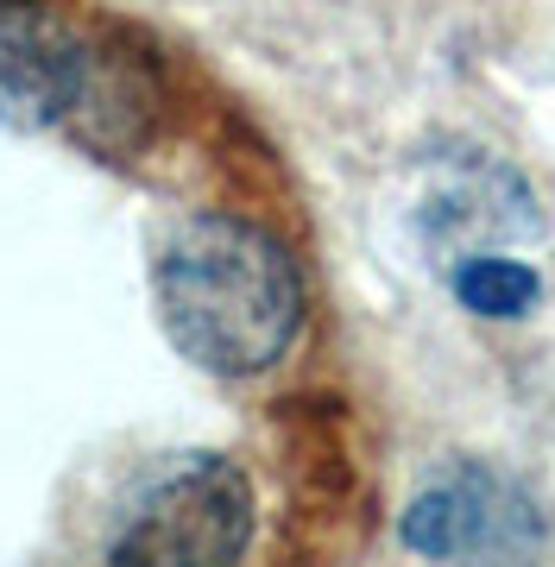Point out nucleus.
<instances>
[{
    "instance_id": "obj_2",
    "label": "nucleus",
    "mask_w": 555,
    "mask_h": 567,
    "mask_svg": "<svg viewBox=\"0 0 555 567\" xmlns=\"http://www.w3.org/2000/svg\"><path fill=\"white\" fill-rule=\"evenodd\" d=\"M253 543V486L222 454H196L171 480L145 492L133 524L114 536V561H158V567H222L240 561Z\"/></svg>"
},
{
    "instance_id": "obj_5",
    "label": "nucleus",
    "mask_w": 555,
    "mask_h": 567,
    "mask_svg": "<svg viewBox=\"0 0 555 567\" xmlns=\"http://www.w3.org/2000/svg\"><path fill=\"white\" fill-rule=\"evenodd\" d=\"M454 297L486 322H517L543 303V278H536V265L505 259V252H467L454 265Z\"/></svg>"
},
{
    "instance_id": "obj_1",
    "label": "nucleus",
    "mask_w": 555,
    "mask_h": 567,
    "mask_svg": "<svg viewBox=\"0 0 555 567\" xmlns=\"http://www.w3.org/2000/svg\"><path fill=\"white\" fill-rule=\"evenodd\" d=\"M152 303L189 365L215 379H253L304 334V271L259 221L189 215L152 259Z\"/></svg>"
},
{
    "instance_id": "obj_4",
    "label": "nucleus",
    "mask_w": 555,
    "mask_h": 567,
    "mask_svg": "<svg viewBox=\"0 0 555 567\" xmlns=\"http://www.w3.org/2000/svg\"><path fill=\"white\" fill-rule=\"evenodd\" d=\"M95 95L89 51L32 0H0V133H39Z\"/></svg>"
},
{
    "instance_id": "obj_3",
    "label": "nucleus",
    "mask_w": 555,
    "mask_h": 567,
    "mask_svg": "<svg viewBox=\"0 0 555 567\" xmlns=\"http://www.w3.org/2000/svg\"><path fill=\"white\" fill-rule=\"evenodd\" d=\"M549 543V517L531 492L493 466H449L404 511V548L423 561H505Z\"/></svg>"
}]
</instances>
